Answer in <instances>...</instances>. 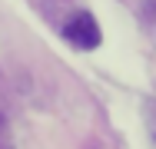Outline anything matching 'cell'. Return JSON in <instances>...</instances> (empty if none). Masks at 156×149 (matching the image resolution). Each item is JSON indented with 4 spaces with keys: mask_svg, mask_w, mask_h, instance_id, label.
I'll return each instance as SVG.
<instances>
[{
    "mask_svg": "<svg viewBox=\"0 0 156 149\" xmlns=\"http://www.w3.org/2000/svg\"><path fill=\"white\" fill-rule=\"evenodd\" d=\"M63 36H66L76 50H96L100 40H103V33H100V27H96L93 13H87V10H80L76 17H70V23L63 27Z\"/></svg>",
    "mask_w": 156,
    "mask_h": 149,
    "instance_id": "obj_1",
    "label": "cell"
},
{
    "mask_svg": "<svg viewBox=\"0 0 156 149\" xmlns=\"http://www.w3.org/2000/svg\"><path fill=\"white\" fill-rule=\"evenodd\" d=\"M0 149H10V129H7V119L0 116Z\"/></svg>",
    "mask_w": 156,
    "mask_h": 149,
    "instance_id": "obj_2",
    "label": "cell"
},
{
    "mask_svg": "<svg viewBox=\"0 0 156 149\" xmlns=\"http://www.w3.org/2000/svg\"><path fill=\"white\" fill-rule=\"evenodd\" d=\"M146 123H150V136L156 143V103H150V113H146Z\"/></svg>",
    "mask_w": 156,
    "mask_h": 149,
    "instance_id": "obj_3",
    "label": "cell"
},
{
    "mask_svg": "<svg viewBox=\"0 0 156 149\" xmlns=\"http://www.w3.org/2000/svg\"><path fill=\"white\" fill-rule=\"evenodd\" d=\"M146 13H150V20L156 23V0H150V3H146Z\"/></svg>",
    "mask_w": 156,
    "mask_h": 149,
    "instance_id": "obj_4",
    "label": "cell"
}]
</instances>
